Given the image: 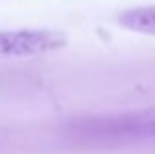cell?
Wrapping results in <instances>:
<instances>
[{
    "instance_id": "cell-1",
    "label": "cell",
    "mask_w": 155,
    "mask_h": 154,
    "mask_svg": "<svg viewBox=\"0 0 155 154\" xmlns=\"http://www.w3.org/2000/svg\"><path fill=\"white\" fill-rule=\"evenodd\" d=\"M67 44L65 34L55 30H2L0 55L4 58H31L61 50Z\"/></svg>"
},
{
    "instance_id": "cell-2",
    "label": "cell",
    "mask_w": 155,
    "mask_h": 154,
    "mask_svg": "<svg viewBox=\"0 0 155 154\" xmlns=\"http://www.w3.org/2000/svg\"><path fill=\"white\" fill-rule=\"evenodd\" d=\"M118 24L137 34L155 36V6H140L124 10L118 16Z\"/></svg>"
}]
</instances>
